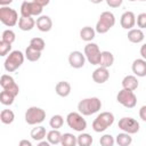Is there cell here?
I'll return each instance as SVG.
<instances>
[{
	"label": "cell",
	"mask_w": 146,
	"mask_h": 146,
	"mask_svg": "<svg viewBox=\"0 0 146 146\" xmlns=\"http://www.w3.org/2000/svg\"><path fill=\"white\" fill-rule=\"evenodd\" d=\"M102 108V102L97 97H89L84 98L79 102L78 104V110L82 115L89 116L95 113H97Z\"/></svg>",
	"instance_id": "6da1fadb"
},
{
	"label": "cell",
	"mask_w": 146,
	"mask_h": 146,
	"mask_svg": "<svg viewBox=\"0 0 146 146\" xmlns=\"http://www.w3.org/2000/svg\"><path fill=\"white\" fill-rule=\"evenodd\" d=\"M114 115L111 112H102L92 122V129L96 132H103L114 123Z\"/></svg>",
	"instance_id": "7a4b0ae2"
},
{
	"label": "cell",
	"mask_w": 146,
	"mask_h": 146,
	"mask_svg": "<svg viewBox=\"0 0 146 146\" xmlns=\"http://www.w3.org/2000/svg\"><path fill=\"white\" fill-rule=\"evenodd\" d=\"M24 58H25V54H23L22 51H19V50L10 51L5 60V64H3L5 70L9 73L15 72L18 67L22 66V64L24 63Z\"/></svg>",
	"instance_id": "3957f363"
},
{
	"label": "cell",
	"mask_w": 146,
	"mask_h": 146,
	"mask_svg": "<svg viewBox=\"0 0 146 146\" xmlns=\"http://www.w3.org/2000/svg\"><path fill=\"white\" fill-rule=\"evenodd\" d=\"M115 24V16L111 11H103L98 18V22L96 24V32L104 34L108 32Z\"/></svg>",
	"instance_id": "277c9868"
},
{
	"label": "cell",
	"mask_w": 146,
	"mask_h": 146,
	"mask_svg": "<svg viewBox=\"0 0 146 146\" xmlns=\"http://www.w3.org/2000/svg\"><path fill=\"white\" fill-rule=\"evenodd\" d=\"M46 119V112L41 107L31 106L25 112V122L30 125H35L43 122Z\"/></svg>",
	"instance_id": "5b68a950"
},
{
	"label": "cell",
	"mask_w": 146,
	"mask_h": 146,
	"mask_svg": "<svg viewBox=\"0 0 146 146\" xmlns=\"http://www.w3.org/2000/svg\"><path fill=\"white\" fill-rule=\"evenodd\" d=\"M66 123L67 125L73 129L74 131L82 132L87 129V121L83 119L82 114L79 112H71L66 116Z\"/></svg>",
	"instance_id": "8992f818"
},
{
	"label": "cell",
	"mask_w": 146,
	"mask_h": 146,
	"mask_svg": "<svg viewBox=\"0 0 146 146\" xmlns=\"http://www.w3.org/2000/svg\"><path fill=\"white\" fill-rule=\"evenodd\" d=\"M0 22L8 27L15 26L18 22L17 11L8 6H1L0 7Z\"/></svg>",
	"instance_id": "52a82bcc"
},
{
	"label": "cell",
	"mask_w": 146,
	"mask_h": 146,
	"mask_svg": "<svg viewBox=\"0 0 146 146\" xmlns=\"http://www.w3.org/2000/svg\"><path fill=\"white\" fill-rule=\"evenodd\" d=\"M83 54H84L87 60L91 65H99L100 57H102V51H100V49H99L97 43H94V42L87 43L84 46Z\"/></svg>",
	"instance_id": "ba28073f"
},
{
	"label": "cell",
	"mask_w": 146,
	"mask_h": 146,
	"mask_svg": "<svg viewBox=\"0 0 146 146\" xmlns=\"http://www.w3.org/2000/svg\"><path fill=\"white\" fill-rule=\"evenodd\" d=\"M116 100H117V103H120L122 106H124L127 108H133L137 104V97H136L135 92L132 90H128L124 88H122L117 92Z\"/></svg>",
	"instance_id": "9c48e42d"
},
{
	"label": "cell",
	"mask_w": 146,
	"mask_h": 146,
	"mask_svg": "<svg viewBox=\"0 0 146 146\" xmlns=\"http://www.w3.org/2000/svg\"><path fill=\"white\" fill-rule=\"evenodd\" d=\"M43 10V7L34 1H24L21 5V15L25 17L40 16Z\"/></svg>",
	"instance_id": "30bf717a"
},
{
	"label": "cell",
	"mask_w": 146,
	"mask_h": 146,
	"mask_svg": "<svg viewBox=\"0 0 146 146\" xmlns=\"http://www.w3.org/2000/svg\"><path fill=\"white\" fill-rule=\"evenodd\" d=\"M119 129H121L124 132H128L130 135L137 133L139 131V122L135 120L133 117H122L119 120L117 123Z\"/></svg>",
	"instance_id": "8fae6325"
},
{
	"label": "cell",
	"mask_w": 146,
	"mask_h": 146,
	"mask_svg": "<svg viewBox=\"0 0 146 146\" xmlns=\"http://www.w3.org/2000/svg\"><path fill=\"white\" fill-rule=\"evenodd\" d=\"M0 86L2 87V89L13 92L15 96H17L18 92H19L18 84L15 82L14 78L10 76V75H8V74H2L1 75V78H0Z\"/></svg>",
	"instance_id": "7c38bea8"
},
{
	"label": "cell",
	"mask_w": 146,
	"mask_h": 146,
	"mask_svg": "<svg viewBox=\"0 0 146 146\" xmlns=\"http://www.w3.org/2000/svg\"><path fill=\"white\" fill-rule=\"evenodd\" d=\"M86 56L79 50H74L68 55V63L73 68H81L84 66L86 63Z\"/></svg>",
	"instance_id": "4fadbf2b"
},
{
	"label": "cell",
	"mask_w": 146,
	"mask_h": 146,
	"mask_svg": "<svg viewBox=\"0 0 146 146\" xmlns=\"http://www.w3.org/2000/svg\"><path fill=\"white\" fill-rule=\"evenodd\" d=\"M120 24L124 30H131L136 25V16L132 11H124L121 15Z\"/></svg>",
	"instance_id": "5bb4252c"
},
{
	"label": "cell",
	"mask_w": 146,
	"mask_h": 146,
	"mask_svg": "<svg viewBox=\"0 0 146 146\" xmlns=\"http://www.w3.org/2000/svg\"><path fill=\"white\" fill-rule=\"evenodd\" d=\"M108 79H110V72H108V68L107 67L99 66V67H97L92 72V80L96 83H99V84L105 83Z\"/></svg>",
	"instance_id": "9a60e30c"
},
{
	"label": "cell",
	"mask_w": 146,
	"mask_h": 146,
	"mask_svg": "<svg viewBox=\"0 0 146 146\" xmlns=\"http://www.w3.org/2000/svg\"><path fill=\"white\" fill-rule=\"evenodd\" d=\"M131 70L136 76L144 78L146 76V59L144 58H137L133 60Z\"/></svg>",
	"instance_id": "2e32d148"
},
{
	"label": "cell",
	"mask_w": 146,
	"mask_h": 146,
	"mask_svg": "<svg viewBox=\"0 0 146 146\" xmlns=\"http://www.w3.org/2000/svg\"><path fill=\"white\" fill-rule=\"evenodd\" d=\"M36 27L41 32H49L52 29V21L47 15H41L36 18Z\"/></svg>",
	"instance_id": "e0dca14e"
},
{
	"label": "cell",
	"mask_w": 146,
	"mask_h": 146,
	"mask_svg": "<svg viewBox=\"0 0 146 146\" xmlns=\"http://www.w3.org/2000/svg\"><path fill=\"white\" fill-rule=\"evenodd\" d=\"M139 86L138 79L136 75H125L122 80V88L128 89V90H136Z\"/></svg>",
	"instance_id": "ac0fdd59"
},
{
	"label": "cell",
	"mask_w": 146,
	"mask_h": 146,
	"mask_svg": "<svg viewBox=\"0 0 146 146\" xmlns=\"http://www.w3.org/2000/svg\"><path fill=\"white\" fill-rule=\"evenodd\" d=\"M128 40L132 43H140L145 39V34L141 29H131L128 32Z\"/></svg>",
	"instance_id": "d6986e66"
},
{
	"label": "cell",
	"mask_w": 146,
	"mask_h": 146,
	"mask_svg": "<svg viewBox=\"0 0 146 146\" xmlns=\"http://www.w3.org/2000/svg\"><path fill=\"white\" fill-rule=\"evenodd\" d=\"M71 90H72L71 84L67 81H59V82H57V84L55 87L56 94L60 97H67L71 94Z\"/></svg>",
	"instance_id": "ffe728a7"
},
{
	"label": "cell",
	"mask_w": 146,
	"mask_h": 146,
	"mask_svg": "<svg viewBox=\"0 0 146 146\" xmlns=\"http://www.w3.org/2000/svg\"><path fill=\"white\" fill-rule=\"evenodd\" d=\"M36 24V21H34L32 17H25V16H21V18L18 19V27L22 31H31Z\"/></svg>",
	"instance_id": "44dd1931"
},
{
	"label": "cell",
	"mask_w": 146,
	"mask_h": 146,
	"mask_svg": "<svg viewBox=\"0 0 146 146\" xmlns=\"http://www.w3.org/2000/svg\"><path fill=\"white\" fill-rule=\"evenodd\" d=\"M95 35H96V30L90 26H84L80 30V38L86 42H90L91 40H94Z\"/></svg>",
	"instance_id": "7402d4cb"
},
{
	"label": "cell",
	"mask_w": 146,
	"mask_h": 146,
	"mask_svg": "<svg viewBox=\"0 0 146 146\" xmlns=\"http://www.w3.org/2000/svg\"><path fill=\"white\" fill-rule=\"evenodd\" d=\"M31 138L35 141H40L42 139H44L47 137V132H46V128L42 125H38L35 128H33L31 130Z\"/></svg>",
	"instance_id": "603a6c76"
},
{
	"label": "cell",
	"mask_w": 146,
	"mask_h": 146,
	"mask_svg": "<svg viewBox=\"0 0 146 146\" xmlns=\"http://www.w3.org/2000/svg\"><path fill=\"white\" fill-rule=\"evenodd\" d=\"M114 63V56L111 51H102V57H100V62H99V66H104V67H111Z\"/></svg>",
	"instance_id": "cb8c5ba5"
},
{
	"label": "cell",
	"mask_w": 146,
	"mask_h": 146,
	"mask_svg": "<svg viewBox=\"0 0 146 146\" xmlns=\"http://www.w3.org/2000/svg\"><path fill=\"white\" fill-rule=\"evenodd\" d=\"M115 143H116L119 146H129V145L132 143V137L130 136V133L123 131V132L116 135V137H115Z\"/></svg>",
	"instance_id": "d4e9b609"
},
{
	"label": "cell",
	"mask_w": 146,
	"mask_h": 146,
	"mask_svg": "<svg viewBox=\"0 0 146 146\" xmlns=\"http://www.w3.org/2000/svg\"><path fill=\"white\" fill-rule=\"evenodd\" d=\"M47 140L50 143V145H58L62 141V133L58 129H52L47 132Z\"/></svg>",
	"instance_id": "484cf974"
},
{
	"label": "cell",
	"mask_w": 146,
	"mask_h": 146,
	"mask_svg": "<svg viewBox=\"0 0 146 146\" xmlns=\"http://www.w3.org/2000/svg\"><path fill=\"white\" fill-rule=\"evenodd\" d=\"M41 57V51L34 49L31 46H27V48L25 49V58L30 62H36L39 60Z\"/></svg>",
	"instance_id": "4316f807"
},
{
	"label": "cell",
	"mask_w": 146,
	"mask_h": 146,
	"mask_svg": "<svg viewBox=\"0 0 146 146\" xmlns=\"http://www.w3.org/2000/svg\"><path fill=\"white\" fill-rule=\"evenodd\" d=\"M15 97L16 96L13 92H10L8 90H5V89L0 92V102H1L2 105H6V106L11 105L15 100Z\"/></svg>",
	"instance_id": "83f0119b"
},
{
	"label": "cell",
	"mask_w": 146,
	"mask_h": 146,
	"mask_svg": "<svg viewBox=\"0 0 146 146\" xmlns=\"http://www.w3.org/2000/svg\"><path fill=\"white\" fill-rule=\"evenodd\" d=\"M60 144L63 146H75V145H78V137H75L73 133L65 132L62 135Z\"/></svg>",
	"instance_id": "f1b7e54d"
},
{
	"label": "cell",
	"mask_w": 146,
	"mask_h": 146,
	"mask_svg": "<svg viewBox=\"0 0 146 146\" xmlns=\"http://www.w3.org/2000/svg\"><path fill=\"white\" fill-rule=\"evenodd\" d=\"M0 120L3 124H10L15 120V114L11 110H2L0 113Z\"/></svg>",
	"instance_id": "f546056e"
},
{
	"label": "cell",
	"mask_w": 146,
	"mask_h": 146,
	"mask_svg": "<svg viewBox=\"0 0 146 146\" xmlns=\"http://www.w3.org/2000/svg\"><path fill=\"white\" fill-rule=\"evenodd\" d=\"M94 139L92 137L87 133V132H80V135L78 136V145L79 146H90L92 144Z\"/></svg>",
	"instance_id": "4dcf8cb0"
},
{
	"label": "cell",
	"mask_w": 146,
	"mask_h": 146,
	"mask_svg": "<svg viewBox=\"0 0 146 146\" xmlns=\"http://www.w3.org/2000/svg\"><path fill=\"white\" fill-rule=\"evenodd\" d=\"M64 124V117L59 114H55L51 116V119L49 120V125L52 128V129H59L62 128Z\"/></svg>",
	"instance_id": "1f68e13d"
},
{
	"label": "cell",
	"mask_w": 146,
	"mask_h": 146,
	"mask_svg": "<svg viewBox=\"0 0 146 146\" xmlns=\"http://www.w3.org/2000/svg\"><path fill=\"white\" fill-rule=\"evenodd\" d=\"M30 46L31 47H33L34 49H36V50H39V51H42L43 49H44V47H46V42H44V40L43 39H41V38H32L31 39V41H30Z\"/></svg>",
	"instance_id": "d6a6232c"
},
{
	"label": "cell",
	"mask_w": 146,
	"mask_h": 146,
	"mask_svg": "<svg viewBox=\"0 0 146 146\" xmlns=\"http://www.w3.org/2000/svg\"><path fill=\"white\" fill-rule=\"evenodd\" d=\"M1 40L6 41V42H9V43H13L15 40H16V34L13 30H5L2 32V35H1Z\"/></svg>",
	"instance_id": "836d02e7"
},
{
	"label": "cell",
	"mask_w": 146,
	"mask_h": 146,
	"mask_svg": "<svg viewBox=\"0 0 146 146\" xmlns=\"http://www.w3.org/2000/svg\"><path fill=\"white\" fill-rule=\"evenodd\" d=\"M99 144H100L102 146H113V145L115 144V139H114V137H113L112 135L106 133V135H104V136L100 137Z\"/></svg>",
	"instance_id": "e575fe53"
},
{
	"label": "cell",
	"mask_w": 146,
	"mask_h": 146,
	"mask_svg": "<svg viewBox=\"0 0 146 146\" xmlns=\"http://www.w3.org/2000/svg\"><path fill=\"white\" fill-rule=\"evenodd\" d=\"M11 50V43L6 42L3 40L0 41V56H6Z\"/></svg>",
	"instance_id": "d590c367"
},
{
	"label": "cell",
	"mask_w": 146,
	"mask_h": 146,
	"mask_svg": "<svg viewBox=\"0 0 146 146\" xmlns=\"http://www.w3.org/2000/svg\"><path fill=\"white\" fill-rule=\"evenodd\" d=\"M136 23L138 25L139 29H146V13H141L137 16V19H136Z\"/></svg>",
	"instance_id": "8d00e7d4"
},
{
	"label": "cell",
	"mask_w": 146,
	"mask_h": 146,
	"mask_svg": "<svg viewBox=\"0 0 146 146\" xmlns=\"http://www.w3.org/2000/svg\"><path fill=\"white\" fill-rule=\"evenodd\" d=\"M105 1H106L107 6L111 8H119L123 2V0H105Z\"/></svg>",
	"instance_id": "74e56055"
},
{
	"label": "cell",
	"mask_w": 146,
	"mask_h": 146,
	"mask_svg": "<svg viewBox=\"0 0 146 146\" xmlns=\"http://www.w3.org/2000/svg\"><path fill=\"white\" fill-rule=\"evenodd\" d=\"M139 117L146 122V105H143L139 110Z\"/></svg>",
	"instance_id": "f35d334b"
},
{
	"label": "cell",
	"mask_w": 146,
	"mask_h": 146,
	"mask_svg": "<svg viewBox=\"0 0 146 146\" xmlns=\"http://www.w3.org/2000/svg\"><path fill=\"white\" fill-rule=\"evenodd\" d=\"M32 1H34V2H36V3H39V5H41L42 7L48 6L49 2H50V0H32Z\"/></svg>",
	"instance_id": "ab89813d"
},
{
	"label": "cell",
	"mask_w": 146,
	"mask_h": 146,
	"mask_svg": "<svg viewBox=\"0 0 146 146\" xmlns=\"http://www.w3.org/2000/svg\"><path fill=\"white\" fill-rule=\"evenodd\" d=\"M140 55L144 59H146V43H144L141 47H140Z\"/></svg>",
	"instance_id": "60d3db41"
},
{
	"label": "cell",
	"mask_w": 146,
	"mask_h": 146,
	"mask_svg": "<svg viewBox=\"0 0 146 146\" xmlns=\"http://www.w3.org/2000/svg\"><path fill=\"white\" fill-rule=\"evenodd\" d=\"M19 146H32V143L27 139H22L19 141Z\"/></svg>",
	"instance_id": "b9f144b4"
},
{
	"label": "cell",
	"mask_w": 146,
	"mask_h": 146,
	"mask_svg": "<svg viewBox=\"0 0 146 146\" xmlns=\"http://www.w3.org/2000/svg\"><path fill=\"white\" fill-rule=\"evenodd\" d=\"M14 0H0V6H9Z\"/></svg>",
	"instance_id": "7bdbcfd3"
},
{
	"label": "cell",
	"mask_w": 146,
	"mask_h": 146,
	"mask_svg": "<svg viewBox=\"0 0 146 146\" xmlns=\"http://www.w3.org/2000/svg\"><path fill=\"white\" fill-rule=\"evenodd\" d=\"M38 145L39 146H49L50 145V143L48 141V140H40V141H38Z\"/></svg>",
	"instance_id": "ee69618b"
},
{
	"label": "cell",
	"mask_w": 146,
	"mask_h": 146,
	"mask_svg": "<svg viewBox=\"0 0 146 146\" xmlns=\"http://www.w3.org/2000/svg\"><path fill=\"white\" fill-rule=\"evenodd\" d=\"M89 1H90V2H92V3H96V5H97V3H100V2H103L104 0H89Z\"/></svg>",
	"instance_id": "f6af8a7d"
},
{
	"label": "cell",
	"mask_w": 146,
	"mask_h": 146,
	"mask_svg": "<svg viewBox=\"0 0 146 146\" xmlns=\"http://www.w3.org/2000/svg\"><path fill=\"white\" fill-rule=\"evenodd\" d=\"M128 1H131V2H133V1H137V0H128Z\"/></svg>",
	"instance_id": "bcb514c9"
},
{
	"label": "cell",
	"mask_w": 146,
	"mask_h": 146,
	"mask_svg": "<svg viewBox=\"0 0 146 146\" xmlns=\"http://www.w3.org/2000/svg\"><path fill=\"white\" fill-rule=\"evenodd\" d=\"M139 1H146V0H139Z\"/></svg>",
	"instance_id": "7dc6e473"
}]
</instances>
